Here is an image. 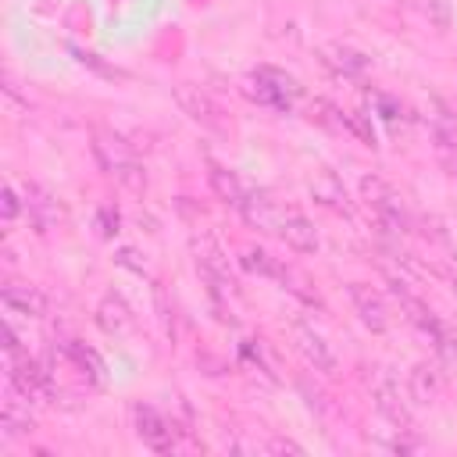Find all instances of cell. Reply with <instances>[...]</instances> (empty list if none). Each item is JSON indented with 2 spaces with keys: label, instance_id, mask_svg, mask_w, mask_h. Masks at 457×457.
I'll use <instances>...</instances> for the list:
<instances>
[{
  "label": "cell",
  "instance_id": "cell-5",
  "mask_svg": "<svg viewBox=\"0 0 457 457\" xmlns=\"http://www.w3.org/2000/svg\"><path fill=\"white\" fill-rule=\"evenodd\" d=\"M371 396H375V407H378V414L389 421V425H411V393L407 389H400V378L389 371V368H382L378 375H375V386H371Z\"/></svg>",
  "mask_w": 457,
  "mask_h": 457
},
{
  "label": "cell",
  "instance_id": "cell-22",
  "mask_svg": "<svg viewBox=\"0 0 457 457\" xmlns=\"http://www.w3.org/2000/svg\"><path fill=\"white\" fill-rule=\"evenodd\" d=\"M207 179H211L214 193H218V196H221L225 204H232V207H239V204H243L246 189H243V182L236 179V171H228V168H221V164H211Z\"/></svg>",
  "mask_w": 457,
  "mask_h": 457
},
{
  "label": "cell",
  "instance_id": "cell-14",
  "mask_svg": "<svg viewBox=\"0 0 457 457\" xmlns=\"http://www.w3.org/2000/svg\"><path fill=\"white\" fill-rule=\"evenodd\" d=\"M275 232H278L282 243H286L289 250H296V253H314V250H318V232H314V225H311L303 214H282V221H278Z\"/></svg>",
  "mask_w": 457,
  "mask_h": 457
},
{
  "label": "cell",
  "instance_id": "cell-15",
  "mask_svg": "<svg viewBox=\"0 0 457 457\" xmlns=\"http://www.w3.org/2000/svg\"><path fill=\"white\" fill-rule=\"evenodd\" d=\"M311 196L314 204L336 211V214H350V200H346V189H343V179L336 171H321L311 179Z\"/></svg>",
  "mask_w": 457,
  "mask_h": 457
},
{
  "label": "cell",
  "instance_id": "cell-29",
  "mask_svg": "<svg viewBox=\"0 0 457 457\" xmlns=\"http://www.w3.org/2000/svg\"><path fill=\"white\" fill-rule=\"evenodd\" d=\"M264 450H268V453H303V446L293 443V439H268Z\"/></svg>",
  "mask_w": 457,
  "mask_h": 457
},
{
  "label": "cell",
  "instance_id": "cell-25",
  "mask_svg": "<svg viewBox=\"0 0 457 457\" xmlns=\"http://www.w3.org/2000/svg\"><path fill=\"white\" fill-rule=\"evenodd\" d=\"M278 282H282V289H289V293H293V296H300L303 303H318V293L311 289V282H307L296 268L282 264V268H278Z\"/></svg>",
  "mask_w": 457,
  "mask_h": 457
},
{
  "label": "cell",
  "instance_id": "cell-24",
  "mask_svg": "<svg viewBox=\"0 0 457 457\" xmlns=\"http://www.w3.org/2000/svg\"><path fill=\"white\" fill-rule=\"evenodd\" d=\"M239 264H243L250 275H264V278H278V268H282L271 253H264V250H257V246H246V250L239 253Z\"/></svg>",
  "mask_w": 457,
  "mask_h": 457
},
{
  "label": "cell",
  "instance_id": "cell-17",
  "mask_svg": "<svg viewBox=\"0 0 457 457\" xmlns=\"http://www.w3.org/2000/svg\"><path fill=\"white\" fill-rule=\"evenodd\" d=\"M196 268H200V275H204V282L211 286V293H214V296H228V293H232V275H228V264H225V257H221V253H218L211 243L200 250Z\"/></svg>",
  "mask_w": 457,
  "mask_h": 457
},
{
  "label": "cell",
  "instance_id": "cell-6",
  "mask_svg": "<svg viewBox=\"0 0 457 457\" xmlns=\"http://www.w3.org/2000/svg\"><path fill=\"white\" fill-rule=\"evenodd\" d=\"M132 425H136V436L143 439V446L157 450V453H171L175 450V425L150 403H136L132 407Z\"/></svg>",
  "mask_w": 457,
  "mask_h": 457
},
{
  "label": "cell",
  "instance_id": "cell-12",
  "mask_svg": "<svg viewBox=\"0 0 457 457\" xmlns=\"http://www.w3.org/2000/svg\"><path fill=\"white\" fill-rule=\"evenodd\" d=\"M293 343H296L300 357H303L314 371H332V368H336V353H332V346H328L325 336L314 332L311 325H293Z\"/></svg>",
  "mask_w": 457,
  "mask_h": 457
},
{
  "label": "cell",
  "instance_id": "cell-3",
  "mask_svg": "<svg viewBox=\"0 0 457 457\" xmlns=\"http://www.w3.org/2000/svg\"><path fill=\"white\" fill-rule=\"evenodd\" d=\"M361 193H364V200H368L375 221H378L386 232H393V236L407 232V207H403V200L396 196V189H393L389 182H382L378 175H364V179H361Z\"/></svg>",
  "mask_w": 457,
  "mask_h": 457
},
{
  "label": "cell",
  "instance_id": "cell-27",
  "mask_svg": "<svg viewBox=\"0 0 457 457\" xmlns=\"http://www.w3.org/2000/svg\"><path fill=\"white\" fill-rule=\"evenodd\" d=\"M96 221H100V232L111 239L114 232H118V225H121V214L114 211V207H100V214H96Z\"/></svg>",
  "mask_w": 457,
  "mask_h": 457
},
{
  "label": "cell",
  "instance_id": "cell-23",
  "mask_svg": "<svg viewBox=\"0 0 457 457\" xmlns=\"http://www.w3.org/2000/svg\"><path fill=\"white\" fill-rule=\"evenodd\" d=\"M325 54V64H332L336 71H346V75H357V71H364L368 68V57L364 54H357V50H350V46H325L321 50Z\"/></svg>",
  "mask_w": 457,
  "mask_h": 457
},
{
  "label": "cell",
  "instance_id": "cell-18",
  "mask_svg": "<svg viewBox=\"0 0 457 457\" xmlns=\"http://www.w3.org/2000/svg\"><path fill=\"white\" fill-rule=\"evenodd\" d=\"M29 403H32V400H25L18 389L4 400V411H0L4 439H18V436H29V432L36 428V421H32V414H29Z\"/></svg>",
  "mask_w": 457,
  "mask_h": 457
},
{
  "label": "cell",
  "instance_id": "cell-8",
  "mask_svg": "<svg viewBox=\"0 0 457 457\" xmlns=\"http://www.w3.org/2000/svg\"><path fill=\"white\" fill-rule=\"evenodd\" d=\"M21 204H25L29 221H32L36 232H50V228H57V225L64 221V207L57 204V196L46 193V189L36 186V182L25 186V200H21Z\"/></svg>",
  "mask_w": 457,
  "mask_h": 457
},
{
  "label": "cell",
  "instance_id": "cell-9",
  "mask_svg": "<svg viewBox=\"0 0 457 457\" xmlns=\"http://www.w3.org/2000/svg\"><path fill=\"white\" fill-rule=\"evenodd\" d=\"M389 289H393V296L400 300V307H403L407 321H411V325H418L432 343H439V339H443V332H446V325H443V321H439V318H436V314H432V311H428V307H425V303H421V300H418V296H414L400 278H393V282H389Z\"/></svg>",
  "mask_w": 457,
  "mask_h": 457
},
{
  "label": "cell",
  "instance_id": "cell-2",
  "mask_svg": "<svg viewBox=\"0 0 457 457\" xmlns=\"http://www.w3.org/2000/svg\"><path fill=\"white\" fill-rule=\"evenodd\" d=\"M7 375H11V389H18V393H21L25 400H32V403L54 396V378H50V371L21 350L14 328H7Z\"/></svg>",
  "mask_w": 457,
  "mask_h": 457
},
{
  "label": "cell",
  "instance_id": "cell-16",
  "mask_svg": "<svg viewBox=\"0 0 457 457\" xmlns=\"http://www.w3.org/2000/svg\"><path fill=\"white\" fill-rule=\"evenodd\" d=\"M239 211H243V218H246L250 225H257V228H271V232H275L278 221H282V211H278L275 200H271L268 193H261V189H246Z\"/></svg>",
  "mask_w": 457,
  "mask_h": 457
},
{
  "label": "cell",
  "instance_id": "cell-13",
  "mask_svg": "<svg viewBox=\"0 0 457 457\" xmlns=\"http://www.w3.org/2000/svg\"><path fill=\"white\" fill-rule=\"evenodd\" d=\"M0 300H4V307L11 314H25V318H39L46 311V296L32 282H4L0 286Z\"/></svg>",
  "mask_w": 457,
  "mask_h": 457
},
{
  "label": "cell",
  "instance_id": "cell-4",
  "mask_svg": "<svg viewBox=\"0 0 457 457\" xmlns=\"http://www.w3.org/2000/svg\"><path fill=\"white\" fill-rule=\"evenodd\" d=\"M246 96H253L257 104H268L275 111H289V104L296 96V82L275 68H257L246 79Z\"/></svg>",
  "mask_w": 457,
  "mask_h": 457
},
{
  "label": "cell",
  "instance_id": "cell-10",
  "mask_svg": "<svg viewBox=\"0 0 457 457\" xmlns=\"http://www.w3.org/2000/svg\"><path fill=\"white\" fill-rule=\"evenodd\" d=\"M93 318H96L100 332H107V336H114V339L129 336V332H132V325H136L132 307L125 303V296H121V293H104V296H100V303H96V311H93Z\"/></svg>",
  "mask_w": 457,
  "mask_h": 457
},
{
  "label": "cell",
  "instance_id": "cell-26",
  "mask_svg": "<svg viewBox=\"0 0 457 457\" xmlns=\"http://www.w3.org/2000/svg\"><path fill=\"white\" fill-rule=\"evenodd\" d=\"M411 11H418L428 25H436V29H446L450 25V7H446V0H403Z\"/></svg>",
  "mask_w": 457,
  "mask_h": 457
},
{
  "label": "cell",
  "instance_id": "cell-7",
  "mask_svg": "<svg viewBox=\"0 0 457 457\" xmlns=\"http://www.w3.org/2000/svg\"><path fill=\"white\" fill-rule=\"evenodd\" d=\"M175 104H179L182 114H189L196 125L214 129V132L225 129V121H221V107H218L200 86H193V82H179V86H175Z\"/></svg>",
  "mask_w": 457,
  "mask_h": 457
},
{
  "label": "cell",
  "instance_id": "cell-20",
  "mask_svg": "<svg viewBox=\"0 0 457 457\" xmlns=\"http://www.w3.org/2000/svg\"><path fill=\"white\" fill-rule=\"evenodd\" d=\"M61 350H64V357L82 371V378H86V382H93V386H96V382H104V361H100V353H96L93 346H86V343H75V339H71V343H64Z\"/></svg>",
  "mask_w": 457,
  "mask_h": 457
},
{
  "label": "cell",
  "instance_id": "cell-1",
  "mask_svg": "<svg viewBox=\"0 0 457 457\" xmlns=\"http://www.w3.org/2000/svg\"><path fill=\"white\" fill-rule=\"evenodd\" d=\"M93 154H96V164L107 179H114L118 186L132 189V193H143L146 189V171L136 157V150L111 129H96L93 132Z\"/></svg>",
  "mask_w": 457,
  "mask_h": 457
},
{
  "label": "cell",
  "instance_id": "cell-21",
  "mask_svg": "<svg viewBox=\"0 0 457 457\" xmlns=\"http://www.w3.org/2000/svg\"><path fill=\"white\" fill-rule=\"evenodd\" d=\"M436 157L450 179H457V125L450 118H436Z\"/></svg>",
  "mask_w": 457,
  "mask_h": 457
},
{
  "label": "cell",
  "instance_id": "cell-28",
  "mask_svg": "<svg viewBox=\"0 0 457 457\" xmlns=\"http://www.w3.org/2000/svg\"><path fill=\"white\" fill-rule=\"evenodd\" d=\"M0 200H4V204H0V211H4V221H11V218L18 214V207H21V204H18V193H14V186H4V196H0Z\"/></svg>",
  "mask_w": 457,
  "mask_h": 457
},
{
  "label": "cell",
  "instance_id": "cell-11",
  "mask_svg": "<svg viewBox=\"0 0 457 457\" xmlns=\"http://www.w3.org/2000/svg\"><path fill=\"white\" fill-rule=\"evenodd\" d=\"M350 300H353V311L357 318L371 328V332H386L389 328V311H386V300L368 286V282H350L346 286Z\"/></svg>",
  "mask_w": 457,
  "mask_h": 457
},
{
  "label": "cell",
  "instance_id": "cell-19",
  "mask_svg": "<svg viewBox=\"0 0 457 457\" xmlns=\"http://www.w3.org/2000/svg\"><path fill=\"white\" fill-rule=\"evenodd\" d=\"M439 389H443V378H439V368H436V364H414V368H411L407 393H411L414 403H421V407L436 403Z\"/></svg>",
  "mask_w": 457,
  "mask_h": 457
}]
</instances>
